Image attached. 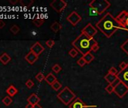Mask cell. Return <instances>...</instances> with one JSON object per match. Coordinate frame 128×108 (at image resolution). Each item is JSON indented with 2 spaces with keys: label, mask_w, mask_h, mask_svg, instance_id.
<instances>
[{
  "label": "cell",
  "mask_w": 128,
  "mask_h": 108,
  "mask_svg": "<svg viewBox=\"0 0 128 108\" xmlns=\"http://www.w3.org/2000/svg\"><path fill=\"white\" fill-rule=\"evenodd\" d=\"M96 27L108 38H111L118 29L126 31V29L123 28L110 13L106 14L96 23Z\"/></svg>",
  "instance_id": "obj_1"
},
{
  "label": "cell",
  "mask_w": 128,
  "mask_h": 108,
  "mask_svg": "<svg viewBox=\"0 0 128 108\" xmlns=\"http://www.w3.org/2000/svg\"><path fill=\"white\" fill-rule=\"evenodd\" d=\"M97 42L94 38H90L84 34L81 33L72 42V45L82 56L92 51V47Z\"/></svg>",
  "instance_id": "obj_2"
},
{
  "label": "cell",
  "mask_w": 128,
  "mask_h": 108,
  "mask_svg": "<svg viewBox=\"0 0 128 108\" xmlns=\"http://www.w3.org/2000/svg\"><path fill=\"white\" fill-rule=\"evenodd\" d=\"M111 5L107 0H93L89 4L88 14L91 17L99 16L105 12Z\"/></svg>",
  "instance_id": "obj_3"
},
{
  "label": "cell",
  "mask_w": 128,
  "mask_h": 108,
  "mask_svg": "<svg viewBox=\"0 0 128 108\" xmlns=\"http://www.w3.org/2000/svg\"><path fill=\"white\" fill-rule=\"evenodd\" d=\"M57 98L63 104L70 105L76 98V95L69 87L66 86L57 94Z\"/></svg>",
  "instance_id": "obj_4"
},
{
  "label": "cell",
  "mask_w": 128,
  "mask_h": 108,
  "mask_svg": "<svg viewBox=\"0 0 128 108\" xmlns=\"http://www.w3.org/2000/svg\"><path fill=\"white\" fill-rule=\"evenodd\" d=\"M50 7L57 13L62 12L67 6V3L63 0H54L50 4Z\"/></svg>",
  "instance_id": "obj_5"
},
{
  "label": "cell",
  "mask_w": 128,
  "mask_h": 108,
  "mask_svg": "<svg viewBox=\"0 0 128 108\" xmlns=\"http://www.w3.org/2000/svg\"><path fill=\"white\" fill-rule=\"evenodd\" d=\"M114 94L120 98H122L125 96V95L128 92V86H126L123 83L120 82L114 89Z\"/></svg>",
  "instance_id": "obj_6"
},
{
  "label": "cell",
  "mask_w": 128,
  "mask_h": 108,
  "mask_svg": "<svg viewBox=\"0 0 128 108\" xmlns=\"http://www.w3.org/2000/svg\"><path fill=\"white\" fill-rule=\"evenodd\" d=\"M82 33L84 34L90 38H94V36L97 33V29H96L90 23L87 24L82 30Z\"/></svg>",
  "instance_id": "obj_7"
},
{
  "label": "cell",
  "mask_w": 128,
  "mask_h": 108,
  "mask_svg": "<svg viewBox=\"0 0 128 108\" xmlns=\"http://www.w3.org/2000/svg\"><path fill=\"white\" fill-rule=\"evenodd\" d=\"M82 17L76 12V11H72L71 14L67 17L66 20L68 22H70L73 26H76L81 20H82Z\"/></svg>",
  "instance_id": "obj_8"
},
{
  "label": "cell",
  "mask_w": 128,
  "mask_h": 108,
  "mask_svg": "<svg viewBox=\"0 0 128 108\" xmlns=\"http://www.w3.org/2000/svg\"><path fill=\"white\" fill-rule=\"evenodd\" d=\"M117 77H118V79L120 80V82L123 83L126 86H128V66L124 71H119Z\"/></svg>",
  "instance_id": "obj_9"
},
{
  "label": "cell",
  "mask_w": 128,
  "mask_h": 108,
  "mask_svg": "<svg viewBox=\"0 0 128 108\" xmlns=\"http://www.w3.org/2000/svg\"><path fill=\"white\" fill-rule=\"evenodd\" d=\"M115 19H116V20L120 23V25L123 28H124V26L126 21L127 19H128V12H127L126 11H122L120 12L119 14L115 17ZM126 32H127V31H126Z\"/></svg>",
  "instance_id": "obj_10"
},
{
  "label": "cell",
  "mask_w": 128,
  "mask_h": 108,
  "mask_svg": "<svg viewBox=\"0 0 128 108\" xmlns=\"http://www.w3.org/2000/svg\"><path fill=\"white\" fill-rule=\"evenodd\" d=\"M44 50V47L39 43V42H36L30 48V51L34 53L36 55H37L38 56L40 55V54Z\"/></svg>",
  "instance_id": "obj_11"
},
{
  "label": "cell",
  "mask_w": 128,
  "mask_h": 108,
  "mask_svg": "<svg viewBox=\"0 0 128 108\" xmlns=\"http://www.w3.org/2000/svg\"><path fill=\"white\" fill-rule=\"evenodd\" d=\"M70 108H87V105L79 98H76L70 104Z\"/></svg>",
  "instance_id": "obj_12"
},
{
  "label": "cell",
  "mask_w": 128,
  "mask_h": 108,
  "mask_svg": "<svg viewBox=\"0 0 128 108\" xmlns=\"http://www.w3.org/2000/svg\"><path fill=\"white\" fill-rule=\"evenodd\" d=\"M38 56L37 55H36V54H35L34 53L31 52V51H30V52L26 54V55L25 56V60H26L28 63H30V65L34 64V63L38 60Z\"/></svg>",
  "instance_id": "obj_13"
},
{
  "label": "cell",
  "mask_w": 128,
  "mask_h": 108,
  "mask_svg": "<svg viewBox=\"0 0 128 108\" xmlns=\"http://www.w3.org/2000/svg\"><path fill=\"white\" fill-rule=\"evenodd\" d=\"M40 101V98L35 93L32 94L28 98H27V102L32 105H36L37 104H38V102Z\"/></svg>",
  "instance_id": "obj_14"
},
{
  "label": "cell",
  "mask_w": 128,
  "mask_h": 108,
  "mask_svg": "<svg viewBox=\"0 0 128 108\" xmlns=\"http://www.w3.org/2000/svg\"><path fill=\"white\" fill-rule=\"evenodd\" d=\"M11 59H12V58L10 57V56L7 53H4L0 56V62H1L3 65H7L11 61Z\"/></svg>",
  "instance_id": "obj_15"
},
{
  "label": "cell",
  "mask_w": 128,
  "mask_h": 108,
  "mask_svg": "<svg viewBox=\"0 0 128 108\" xmlns=\"http://www.w3.org/2000/svg\"><path fill=\"white\" fill-rule=\"evenodd\" d=\"M44 80L49 84V85H52L54 82H56L57 80H56V77L52 74V73H49L46 77H45V79Z\"/></svg>",
  "instance_id": "obj_16"
},
{
  "label": "cell",
  "mask_w": 128,
  "mask_h": 108,
  "mask_svg": "<svg viewBox=\"0 0 128 108\" xmlns=\"http://www.w3.org/2000/svg\"><path fill=\"white\" fill-rule=\"evenodd\" d=\"M105 80L109 83V84H112L116 80H118V77L115 76V75H113L112 74H109L108 73L106 76H105Z\"/></svg>",
  "instance_id": "obj_17"
},
{
  "label": "cell",
  "mask_w": 128,
  "mask_h": 108,
  "mask_svg": "<svg viewBox=\"0 0 128 108\" xmlns=\"http://www.w3.org/2000/svg\"><path fill=\"white\" fill-rule=\"evenodd\" d=\"M18 89L13 86V85H11L6 90V92L7 94L10 96V97H12V96H14L17 93H18Z\"/></svg>",
  "instance_id": "obj_18"
},
{
  "label": "cell",
  "mask_w": 128,
  "mask_h": 108,
  "mask_svg": "<svg viewBox=\"0 0 128 108\" xmlns=\"http://www.w3.org/2000/svg\"><path fill=\"white\" fill-rule=\"evenodd\" d=\"M61 29H62V25L60 23H59L58 22H54L50 26V29L55 33L58 32Z\"/></svg>",
  "instance_id": "obj_19"
},
{
  "label": "cell",
  "mask_w": 128,
  "mask_h": 108,
  "mask_svg": "<svg viewBox=\"0 0 128 108\" xmlns=\"http://www.w3.org/2000/svg\"><path fill=\"white\" fill-rule=\"evenodd\" d=\"M82 57L84 58V59L85 60V62H87V64L90 63L94 59V56L91 53V52H90V53L85 54V55L82 56Z\"/></svg>",
  "instance_id": "obj_20"
},
{
  "label": "cell",
  "mask_w": 128,
  "mask_h": 108,
  "mask_svg": "<svg viewBox=\"0 0 128 108\" xmlns=\"http://www.w3.org/2000/svg\"><path fill=\"white\" fill-rule=\"evenodd\" d=\"M44 19L42 18H36L32 20L33 23L37 26V27H40L41 26H42V24L44 23Z\"/></svg>",
  "instance_id": "obj_21"
},
{
  "label": "cell",
  "mask_w": 128,
  "mask_h": 108,
  "mask_svg": "<svg viewBox=\"0 0 128 108\" xmlns=\"http://www.w3.org/2000/svg\"><path fill=\"white\" fill-rule=\"evenodd\" d=\"M120 48L121 50L126 54V55H128V39L126 41H125L121 45H120Z\"/></svg>",
  "instance_id": "obj_22"
},
{
  "label": "cell",
  "mask_w": 128,
  "mask_h": 108,
  "mask_svg": "<svg viewBox=\"0 0 128 108\" xmlns=\"http://www.w3.org/2000/svg\"><path fill=\"white\" fill-rule=\"evenodd\" d=\"M51 87H52V89H53L54 90L57 91V90H60V89H61L62 84H61L58 80H56V82H54V83L51 85Z\"/></svg>",
  "instance_id": "obj_23"
},
{
  "label": "cell",
  "mask_w": 128,
  "mask_h": 108,
  "mask_svg": "<svg viewBox=\"0 0 128 108\" xmlns=\"http://www.w3.org/2000/svg\"><path fill=\"white\" fill-rule=\"evenodd\" d=\"M69 54L70 56L72 58H76L78 55V51L76 49V48H72L69 51Z\"/></svg>",
  "instance_id": "obj_24"
},
{
  "label": "cell",
  "mask_w": 128,
  "mask_h": 108,
  "mask_svg": "<svg viewBox=\"0 0 128 108\" xmlns=\"http://www.w3.org/2000/svg\"><path fill=\"white\" fill-rule=\"evenodd\" d=\"M2 103L6 106H9L12 103V99L10 96H6L2 99Z\"/></svg>",
  "instance_id": "obj_25"
},
{
  "label": "cell",
  "mask_w": 128,
  "mask_h": 108,
  "mask_svg": "<svg viewBox=\"0 0 128 108\" xmlns=\"http://www.w3.org/2000/svg\"><path fill=\"white\" fill-rule=\"evenodd\" d=\"M10 30H11V32H12L13 34L16 35V34H18V33L20 32V27H19L18 26H17V25H13V26L11 27Z\"/></svg>",
  "instance_id": "obj_26"
},
{
  "label": "cell",
  "mask_w": 128,
  "mask_h": 108,
  "mask_svg": "<svg viewBox=\"0 0 128 108\" xmlns=\"http://www.w3.org/2000/svg\"><path fill=\"white\" fill-rule=\"evenodd\" d=\"M51 69H52V71H53L54 72H55V73H59V72L62 70V68H61V66H60L59 64H55V65H54L52 66Z\"/></svg>",
  "instance_id": "obj_27"
},
{
  "label": "cell",
  "mask_w": 128,
  "mask_h": 108,
  "mask_svg": "<svg viewBox=\"0 0 128 108\" xmlns=\"http://www.w3.org/2000/svg\"><path fill=\"white\" fill-rule=\"evenodd\" d=\"M36 80L38 81V82H42V81L45 79V77H44V75L42 72H39V73H38V74H36Z\"/></svg>",
  "instance_id": "obj_28"
},
{
  "label": "cell",
  "mask_w": 128,
  "mask_h": 108,
  "mask_svg": "<svg viewBox=\"0 0 128 108\" xmlns=\"http://www.w3.org/2000/svg\"><path fill=\"white\" fill-rule=\"evenodd\" d=\"M20 3L23 5V6H30L32 3H33V1H24V0H20Z\"/></svg>",
  "instance_id": "obj_29"
},
{
  "label": "cell",
  "mask_w": 128,
  "mask_h": 108,
  "mask_svg": "<svg viewBox=\"0 0 128 108\" xmlns=\"http://www.w3.org/2000/svg\"><path fill=\"white\" fill-rule=\"evenodd\" d=\"M77 64H78L79 66H81V67H84V66L87 64V62H85V60L84 59V58H83V57H81L80 59H78V61H77Z\"/></svg>",
  "instance_id": "obj_30"
},
{
  "label": "cell",
  "mask_w": 128,
  "mask_h": 108,
  "mask_svg": "<svg viewBox=\"0 0 128 108\" xmlns=\"http://www.w3.org/2000/svg\"><path fill=\"white\" fill-rule=\"evenodd\" d=\"M108 73L109 74H112L113 75H115V76H118L119 71H118V69L114 67H112L109 70H108Z\"/></svg>",
  "instance_id": "obj_31"
},
{
  "label": "cell",
  "mask_w": 128,
  "mask_h": 108,
  "mask_svg": "<svg viewBox=\"0 0 128 108\" xmlns=\"http://www.w3.org/2000/svg\"><path fill=\"white\" fill-rule=\"evenodd\" d=\"M106 91L108 93V94H112V92H114V88L113 87V86L112 84H108L106 87Z\"/></svg>",
  "instance_id": "obj_32"
},
{
  "label": "cell",
  "mask_w": 128,
  "mask_h": 108,
  "mask_svg": "<svg viewBox=\"0 0 128 108\" xmlns=\"http://www.w3.org/2000/svg\"><path fill=\"white\" fill-rule=\"evenodd\" d=\"M45 44L47 47H48L49 48H52L54 44H55V41L54 40H48L46 42H45Z\"/></svg>",
  "instance_id": "obj_33"
},
{
  "label": "cell",
  "mask_w": 128,
  "mask_h": 108,
  "mask_svg": "<svg viewBox=\"0 0 128 108\" xmlns=\"http://www.w3.org/2000/svg\"><path fill=\"white\" fill-rule=\"evenodd\" d=\"M34 85H35V83H34V82H33L32 80H28L26 82V86L27 88H29V89L32 88V87L34 86Z\"/></svg>",
  "instance_id": "obj_34"
},
{
  "label": "cell",
  "mask_w": 128,
  "mask_h": 108,
  "mask_svg": "<svg viewBox=\"0 0 128 108\" xmlns=\"http://www.w3.org/2000/svg\"><path fill=\"white\" fill-rule=\"evenodd\" d=\"M128 66V64L125 62H122L121 63H120L119 65V68L120 69V71H124V69H126Z\"/></svg>",
  "instance_id": "obj_35"
},
{
  "label": "cell",
  "mask_w": 128,
  "mask_h": 108,
  "mask_svg": "<svg viewBox=\"0 0 128 108\" xmlns=\"http://www.w3.org/2000/svg\"><path fill=\"white\" fill-rule=\"evenodd\" d=\"M99 49H100V46H99L98 43H96V44H94V45L93 46V47H92V51H94V52H96Z\"/></svg>",
  "instance_id": "obj_36"
},
{
  "label": "cell",
  "mask_w": 128,
  "mask_h": 108,
  "mask_svg": "<svg viewBox=\"0 0 128 108\" xmlns=\"http://www.w3.org/2000/svg\"><path fill=\"white\" fill-rule=\"evenodd\" d=\"M119 83H120V80L118 79V80H115V81H114V83H113L112 85V86H113V87L114 88V87H115V86H117V85H118Z\"/></svg>",
  "instance_id": "obj_37"
},
{
  "label": "cell",
  "mask_w": 128,
  "mask_h": 108,
  "mask_svg": "<svg viewBox=\"0 0 128 108\" xmlns=\"http://www.w3.org/2000/svg\"><path fill=\"white\" fill-rule=\"evenodd\" d=\"M6 26V23L2 20H0V29H2Z\"/></svg>",
  "instance_id": "obj_38"
},
{
  "label": "cell",
  "mask_w": 128,
  "mask_h": 108,
  "mask_svg": "<svg viewBox=\"0 0 128 108\" xmlns=\"http://www.w3.org/2000/svg\"><path fill=\"white\" fill-rule=\"evenodd\" d=\"M9 2L11 4H12V5H15V4H17L18 2V0H10Z\"/></svg>",
  "instance_id": "obj_39"
},
{
  "label": "cell",
  "mask_w": 128,
  "mask_h": 108,
  "mask_svg": "<svg viewBox=\"0 0 128 108\" xmlns=\"http://www.w3.org/2000/svg\"><path fill=\"white\" fill-rule=\"evenodd\" d=\"M124 28L126 29V31L128 32V19H127V20L126 21V23H125V24H124Z\"/></svg>",
  "instance_id": "obj_40"
},
{
  "label": "cell",
  "mask_w": 128,
  "mask_h": 108,
  "mask_svg": "<svg viewBox=\"0 0 128 108\" xmlns=\"http://www.w3.org/2000/svg\"><path fill=\"white\" fill-rule=\"evenodd\" d=\"M26 108H33V105H32V104H26Z\"/></svg>",
  "instance_id": "obj_41"
},
{
  "label": "cell",
  "mask_w": 128,
  "mask_h": 108,
  "mask_svg": "<svg viewBox=\"0 0 128 108\" xmlns=\"http://www.w3.org/2000/svg\"><path fill=\"white\" fill-rule=\"evenodd\" d=\"M33 108H42V107L41 105H39V104H37L33 106Z\"/></svg>",
  "instance_id": "obj_42"
},
{
  "label": "cell",
  "mask_w": 128,
  "mask_h": 108,
  "mask_svg": "<svg viewBox=\"0 0 128 108\" xmlns=\"http://www.w3.org/2000/svg\"><path fill=\"white\" fill-rule=\"evenodd\" d=\"M127 12H128V11H127Z\"/></svg>",
  "instance_id": "obj_43"
}]
</instances>
